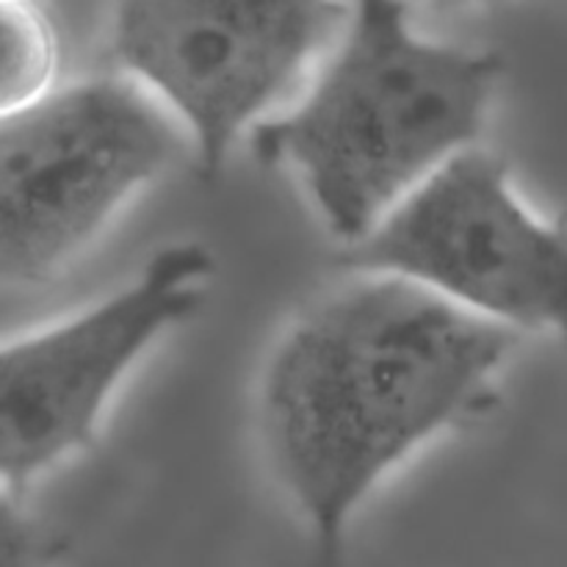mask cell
<instances>
[{"mask_svg": "<svg viewBox=\"0 0 567 567\" xmlns=\"http://www.w3.org/2000/svg\"><path fill=\"white\" fill-rule=\"evenodd\" d=\"M518 332L391 275L354 271L280 338L258 388L266 460L321 565L371 491L480 413Z\"/></svg>", "mask_w": 567, "mask_h": 567, "instance_id": "6da1fadb", "label": "cell"}, {"mask_svg": "<svg viewBox=\"0 0 567 567\" xmlns=\"http://www.w3.org/2000/svg\"><path fill=\"white\" fill-rule=\"evenodd\" d=\"M496 55L415 31L404 0H354L347 31L297 109L252 127L255 155L302 177L341 241L482 136Z\"/></svg>", "mask_w": 567, "mask_h": 567, "instance_id": "7a4b0ae2", "label": "cell"}, {"mask_svg": "<svg viewBox=\"0 0 567 567\" xmlns=\"http://www.w3.org/2000/svg\"><path fill=\"white\" fill-rule=\"evenodd\" d=\"M186 136L133 78L50 89L0 116V286H33L78 258Z\"/></svg>", "mask_w": 567, "mask_h": 567, "instance_id": "3957f363", "label": "cell"}, {"mask_svg": "<svg viewBox=\"0 0 567 567\" xmlns=\"http://www.w3.org/2000/svg\"><path fill=\"white\" fill-rule=\"evenodd\" d=\"M343 266L402 277L513 332L563 324V233L518 197L502 158L476 144L347 244Z\"/></svg>", "mask_w": 567, "mask_h": 567, "instance_id": "277c9868", "label": "cell"}, {"mask_svg": "<svg viewBox=\"0 0 567 567\" xmlns=\"http://www.w3.org/2000/svg\"><path fill=\"white\" fill-rule=\"evenodd\" d=\"M214 258L164 247L127 286L83 313L0 343V487L20 493L92 446L127 371L205 302Z\"/></svg>", "mask_w": 567, "mask_h": 567, "instance_id": "5b68a950", "label": "cell"}, {"mask_svg": "<svg viewBox=\"0 0 567 567\" xmlns=\"http://www.w3.org/2000/svg\"><path fill=\"white\" fill-rule=\"evenodd\" d=\"M338 20L336 0H114L111 48L188 133L199 169L302 75Z\"/></svg>", "mask_w": 567, "mask_h": 567, "instance_id": "8992f818", "label": "cell"}, {"mask_svg": "<svg viewBox=\"0 0 567 567\" xmlns=\"http://www.w3.org/2000/svg\"><path fill=\"white\" fill-rule=\"evenodd\" d=\"M55 42L25 0H0V116L53 89Z\"/></svg>", "mask_w": 567, "mask_h": 567, "instance_id": "52a82bcc", "label": "cell"}, {"mask_svg": "<svg viewBox=\"0 0 567 567\" xmlns=\"http://www.w3.org/2000/svg\"><path fill=\"white\" fill-rule=\"evenodd\" d=\"M0 567H42V543L17 504L14 493L0 487Z\"/></svg>", "mask_w": 567, "mask_h": 567, "instance_id": "ba28073f", "label": "cell"}, {"mask_svg": "<svg viewBox=\"0 0 567 567\" xmlns=\"http://www.w3.org/2000/svg\"><path fill=\"white\" fill-rule=\"evenodd\" d=\"M432 3H446V6H476V3H491V0H432Z\"/></svg>", "mask_w": 567, "mask_h": 567, "instance_id": "9c48e42d", "label": "cell"}]
</instances>
